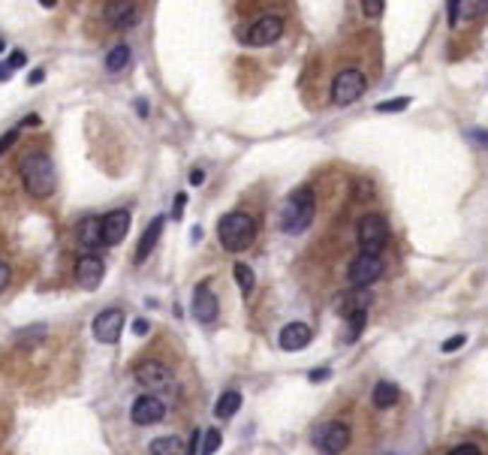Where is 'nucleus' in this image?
Returning a JSON list of instances; mask_svg holds the SVG:
<instances>
[{
  "label": "nucleus",
  "instance_id": "nucleus-1",
  "mask_svg": "<svg viewBox=\"0 0 488 455\" xmlns=\"http://www.w3.org/2000/svg\"><path fill=\"white\" fill-rule=\"evenodd\" d=\"M21 184L33 199H45L54 193V163L52 157H45L42 151H33L21 157Z\"/></svg>",
  "mask_w": 488,
  "mask_h": 455
},
{
  "label": "nucleus",
  "instance_id": "nucleus-2",
  "mask_svg": "<svg viewBox=\"0 0 488 455\" xmlns=\"http://www.w3.org/2000/svg\"><path fill=\"white\" fill-rule=\"evenodd\" d=\"M218 235H220L223 250H230V254H242V250H247L254 244L256 220L251 218V214H244V211H230V214H223V218H220Z\"/></svg>",
  "mask_w": 488,
  "mask_h": 455
},
{
  "label": "nucleus",
  "instance_id": "nucleus-3",
  "mask_svg": "<svg viewBox=\"0 0 488 455\" xmlns=\"http://www.w3.org/2000/svg\"><path fill=\"white\" fill-rule=\"evenodd\" d=\"M314 211H316L314 190L311 187L296 190L287 202H283V208H280V230L287 232V235L304 232L311 226V220H314Z\"/></svg>",
  "mask_w": 488,
  "mask_h": 455
},
{
  "label": "nucleus",
  "instance_id": "nucleus-4",
  "mask_svg": "<svg viewBox=\"0 0 488 455\" xmlns=\"http://www.w3.org/2000/svg\"><path fill=\"white\" fill-rule=\"evenodd\" d=\"M359 247L362 254H371V256H380L386 242H389V223H386L380 214H365L359 220Z\"/></svg>",
  "mask_w": 488,
  "mask_h": 455
},
{
  "label": "nucleus",
  "instance_id": "nucleus-5",
  "mask_svg": "<svg viewBox=\"0 0 488 455\" xmlns=\"http://www.w3.org/2000/svg\"><path fill=\"white\" fill-rule=\"evenodd\" d=\"M314 447L323 455H340L350 447V428L347 422H326L314 431Z\"/></svg>",
  "mask_w": 488,
  "mask_h": 455
},
{
  "label": "nucleus",
  "instance_id": "nucleus-6",
  "mask_svg": "<svg viewBox=\"0 0 488 455\" xmlns=\"http://www.w3.org/2000/svg\"><path fill=\"white\" fill-rule=\"evenodd\" d=\"M365 94V76H362L359 70H344L335 76L332 82V100L338 106H350L356 103V100Z\"/></svg>",
  "mask_w": 488,
  "mask_h": 455
},
{
  "label": "nucleus",
  "instance_id": "nucleus-7",
  "mask_svg": "<svg viewBox=\"0 0 488 455\" xmlns=\"http://www.w3.org/2000/svg\"><path fill=\"white\" fill-rule=\"evenodd\" d=\"M133 374H136V383L148 389V395L151 392H163V389H169V386H172V371H169L163 362H157V359L139 362Z\"/></svg>",
  "mask_w": 488,
  "mask_h": 455
},
{
  "label": "nucleus",
  "instance_id": "nucleus-8",
  "mask_svg": "<svg viewBox=\"0 0 488 455\" xmlns=\"http://www.w3.org/2000/svg\"><path fill=\"white\" fill-rule=\"evenodd\" d=\"M383 256H371V254H359L353 263H350V268H347V278H350V283H353L356 290H365L368 283H374L380 275H383Z\"/></svg>",
  "mask_w": 488,
  "mask_h": 455
},
{
  "label": "nucleus",
  "instance_id": "nucleus-9",
  "mask_svg": "<svg viewBox=\"0 0 488 455\" xmlns=\"http://www.w3.org/2000/svg\"><path fill=\"white\" fill-rule=\"evenodd\" d=\"M124 323H127V317H124L121 308H106L94 317V326L90 329H94V338L100 344H115L124 332Z\"/></svg>",
  "mask_w": 488,
  "mask_h": 455
},
{
  "label": "nucleus",
  "instance_id": "nucleus-10",
  "mask_svg": "<svg viewBox=\"0 0 488 455\" xmlns=\"http://www.w3.org/2000/svg\"><path fill=\"white\" fill-rule=\"evenodd\" d=\"M283 33V18L280 16H263L254 21V28L247 30V42L256 45V49H263V45H271L278 42Z\"/></svg>",
  "mask_w": 488,
  "mask_h": 455
},
{
  "label": "nucleus",
  "instance_id": "nucleus-11",
  "mask_svg": "<svg viewBox=\"0 0 488 455\" xmlns=\"http://www.w3.org/2000/svg\"><path fill=\"white\" fill-rule=\"evenodd\" d=\"M103 278H106V259H103V256L85 254V256L76 263V280L82 283L85 290H97Z\"/></svg>",
  "mask_w": 488,
  "mask_h": 455
},
{
  "label": "nucleus",
  "instance_id": "nucleus-12",
  "mask_svg": "<svg viewBox=\"0 0 488 455\" xmlns=\"http://www.w3.org/2000/svg\"><path fill=\"white\" fill-rule=\"evenodd\" d=\"M130 416H133L136 425H154V422H160V419L166 416V404L157 395H139L133 401Z\"/></svg>",
  "mask_w": 488,
  "mask_h": 455
},
{
  "label": "nucleus",
  "instance_id": "nucleus-13",
  "mask_svg": "<svg viewBox=\"0 0 488 455\" xmlns=\"http://www.w3.org/2000/svg\"><path fill=\"white\" fill-rule=\"evenodd\" d=\"M103 18H106V25L109 28H133L136 21L142 18V6L139 4H106L103 6Z\"/></svg>",
  "mask_w": 488,
  "mask_h": 455
},
{
  "label": "nucleus",
  "instance_id": "nucleus-14",
  "mask_svg": "<svg viewBox=\"0 0 488 455\" xmlns=\"http://www.w3.org/2000/svg\"><path fill=\"white\" fill-rule=\"evenodd\" d=\"M193 317L206 326L218 320V295L211 292L208 283H199V287L193 290Z\"/></svg>",
  "mask_w": 488,
  "mask_h": 455
},
{
  "label": "nucleus",
  "instance_id": "nucleus-15",
  "mask_svg": "<svg viewBox=\"0 0 488 455\" xmlns=\"http://www.w3.org/2000/svg\"><path fill=\"white\" fill-rule=\"evenodd\" d=\"M130 230V211L127 208H118V211H109L103 218V244L106 247H115L124 242V235Z\"/></svg>",
  "mask_w": 488,
  "mask_h": 455
},
{
  "label": "nucleus",
  "instance_id": "nucleus-16",
  "mask_svg": "<svg viewBox=\"0 0 488 455\" xmlns=\"http://www.w3.org/2000/svg\"><path fill=\"white\" fill-rule=\"evenodd\" d=\"M76 242L82 244L88 254H94L97 247H103V220L94 218V214H90V218H82L76 223Z\"/></svg>",
  "mask_w": 488,
  "mask_h": 455
},
{
  "label": "nucleus",
  "instance_id": "nucleus-17",
  "mask_svg": "<svg viewBox=\"0 0 488 455\" xmlns=\"http://www.w3.org/2000/svg\"><path fill=\"white\" fill-rule=\"evenodd\" d=\"M278 344H280V350H287V353L304 350V347L311 344V329L304 326V323H290V326H283Z\"/></svg>",
  "mask_w": 488,
  "mask_h": 455
},
{
  "label": "nucleus",
  "instance_id": "nucleus-18",
  "mask_svg": "<svg viewBox=\"0 0 488 455\" xmlns=\"http://www.w3.org/2000/svg\"><path fill=\"white\" fill-rule=\"evenodd\" d=\"M163 223H166L163 218H154L151 220V226L139 238V244H136V263H145V259H148V254L157 247V238H160V232H163Z\"/></svg>",
  "mask_w": 488,
  "mask_h": 455
},
{
  "label": "nucleus",
  "instance_id": "nucleus-19",
  "mask_svg": "<svg viewBox=\"0 0 488 455\" xmlns=\"http://www.w3.org/2000/svg\"><path fill=\"white\" fill-rule=\"evenodd\" d=\"M371 401H374V407H380V410H386V407H392L395 401H398V386L389 383V380H380L377 386H374Z\"/></svg>",
  "mask_w": 488,
  "mask_h": 455
},
{
  "label": "nucleus",
  "instance_id": "nucleus-20",
  "mask_svg": "<svg viewBox=\"0 0 488 455\" xmlns=\"http://www.w3.org/2000/svg\"><path fill=\"white\" fill-rule=\"evenodd\" d=\"M485 13V4H473V0H452L449 4V25H458V18H470V16H480Z\"/></svg>",
  "mask_w": 488,
  "mask_h": 455
},
{
  "label": "nucleus",
  "instance_id": "nucleus-21",
  "mask_svg": "<svg viewBox=\"0 0 488 455\" xmlns=\"http://www.w3.org/2000/svg\"><path fill=\"white\" fill-rule=\"evenodd\" d=\"M148 449H151V455H187L184 443H181V437H175V435L151 440V447H148Z\"/></svg>",
  "mask_w": 488,
  "mask_h": 455
},
{
  "label": "nucleus",
  "instance_id": "nucleus-22",
  "mask_svg": "<svg viewBox=\"0 0 488 455\" xmlns=\"http://www.w3.org/2000/svg\"><path fill=\"white\" fill-rule=\"evenodd\" d=\"M368 302H371V292H368V290H356V292H350L347 299H344V305H340V317L347 320L350 314L368 311Z\"/></svg>",
  "mask_w": 488,
  "mask_h": 455
},
{
  "label": "nucleus",
  "instance_id": "nucleus-23",
  "mask_svg": "<svg viewBox=\"0 0 488 455\" xmlns=\"http://www.w3.org/2000/svg\"><path fill=\"white\" fill-rule=\"evenodd\" d=\"M238 407H242V395L238 392H223L220 398H218V407H214V416L218 419H230V416H235L238 413Z\"/></svg>",
  "mask_w": 488,
  "mask_h": 455
},
{
  "label": "nucleus",
  "instance_id": "nucleus-24",
  "mask_svg": "<svg viewBox=\"0 0 488 455\" xmlns=\"http://www.w3.org/2000/svg\"><path fill=\"white\" fill-rule=\"evenodd\" d=\"M127 64H130V45L127 42H118L115 49L106 54V70L109 73H121Z\"/></svg>",
  "mask_w": 488,
  "mask_h": 455
},
{
  "label": "nucleus",
  "instance_id": "nucleus-25",
  "mask_svg": "<svg viewBox=\"0 0 488 455\" xmlns=\"http://www.w3.org/2000/svg\"><path fill=\"white\" fill-rule=\"evenodd\" d=\"M232 275H235V283H238V290H242V295H251L254 292L256 278H254V268L251 266H247V263H235Z\"/></svg>",
  "mask_w": 488,
  "mask_h": 455
},
{
  "label": "nucleus",
  "instance_id": "nucleus-26",
  "mask_svg": "<svg viewBox=\"0 0 488 455\" xmlns=\"http://www.w3.org/2000/svg\"><path fill=\"white\" fill-rule=\"evenodd\" d=\"M368 323V311H359V314H350L347 317V341H356L362 335V329Z\"/></svg>",
  "mask_w": 488,
  "mask_h": 455
},
{
  "label": "nucleus",
  "instance_id": "nucleus-27",
  "mask_svg": "<svg viewBox=\"0 0 488 455\" xmlns=\"http://www.w3.org/2000/svg\"><path fill=\"white\" fill-rule=\"evenodd\" d=\"M220 447V428H208L206 437H202V452L199 455H214Z\"/></svg>",
  "mask_w": 488,
  "mask_h": 455
},
{
  "label": "nucleus",
  "instance_id": "nucleus-28",
  "mask_svg": "<svg viewBox=\"0 0 488 455\" xmlns=\"http://www.w3.org/2000/svg\"><path fill=\"white\" fill-rule=\"evenodd\" d=\"M362 13L371 16V18H380L386 13V4L383 0H365V4H362Z\"/></svg>",
  "mask_w": 488,
  "mask_h": 455
},
{
  "label": "nucleus",
  "instance_id": "nucleus-29",
  "mask_svg": "<svg viewBox=\"0 0 488 455\" xmlns=\"http://www.w3.org/2000/svg\"><path fill=\"white\" fill-rule=\"evenodd\" d=\"M407 106H410V100H407V97H398V100H386V103H380L377 112H404Z\"/></svg>",
  "mask_w": 488,
  "mask_h": 455
},
{
  "label": "nucleus",
  "instance_id": "nucleus-30",
  "mask_svg": "<svg viewBox=\"0 0 488 455\" xmlns=\"http://www.w3.org/2000/svg\"><path fill=\"white\" fill-rule=\"evenodd\" d=\"M464 344H468V338H464V335H452V338H446V341H444V353H452V350H461Z\"/></svg>",
  "mask_w": 488,
  "mask_h": 455
},
{
  "label": "nucleus",
  "instance_id": "nucleus-31",
  "mask_svg": "<svg viewBox=\"0 0 488 455\" xmlns=\"http://www.w3.org/2000/svg\"><path fill=\"white\" fill-rule=\"evenodd\" d=\"M16 139H18V130H9V133L4 136V139H0V157H4V154L9 151V148H13Z\"/></svg>",
  "mask_w": 488,
  "mask_h": 455
},
{
  "label": "nucleus",
  "instance_id": "nucleus-32",
  "mask_svg": "<svg viewBox=\"0 0 488 455\" xmlns=\"http://www.w3.org/2000/svg\"><path fill=\"white\" fill-rule=\"evenodd\" d=\"M449 455H482L480 447H473V443H461V447H456Z\"/></svg>",
  "mask_w": 488,
  "mask_h": 455
},
{
  "label": "nucleus",
  "instance_id": "nucleus-33",
  "mask_svg": "<svg viewBox=\"0 0 488 455\" xmlns=\"http://www.w3.org/2000/svg\"><path fill=\"white\" fill-rule=\"evenodd\" d=\"M9 278H13V271H9V266L0 259V292H4L9 287Z\"/></svg>",
  "mask_w": 488,
  "mask_h": 455
},
{
  "label": "nucleus",
  "instance_id": "nucleus-34",
  "mask_svg": "<svg viewBox=\"0 0 488 455\" xmlns=\"http://www.w3.org/2000/svg\"><path fill=\"white\" fill-rule=\"evenodd\" d=\"M25 61H28V58H25V52H13V54H9V61H6V64H9V70H18V66H25Z\"/></svg>",
  "mask_w": 488,
  "mask_h": 455
},
{
  "label": "nucleus",
  "instance_id": "nucleus-35",
  "mask_svg": "<svg viewBox=\"0 0 488 455\" xmlns=\"http://www.w3.org/2000/svg\"><path fill=\"white\" fill-rule=\"evenodd\" d=\"M184 202H187V196H184V193H178V196H175V211H172L175 220L181 218V214H184V211H181V208H184Z\"/></svg>",
  "mask_w": 488,
  "mask_h": 455
},
{
  "label": "nucleus",
  "instance_id": "nucleus-36",
  "mask_svg": "<svg viewBox=\"0 0 488 455\" xmlns=\"http://www.w3.org/2000/svg\"><path fill=\"white\" fill-rule=\"evenodd\" d=\"M328 377H332V371H328V368H320V371H311V380H314V383H323V380H328Z\"/></svg>",
  "mask_w": 488,
  "mask_h": 455
},
{
  "label": "nucleus",
  "instance_id": "nucleus-37",
  "mask_svg": "<svg viewBox=\"0 0 488 455\" xmlns=\"http://www.w3.org/2000/svg\"><path fill=\"white\" fill-rule=\"evenodd\" d=\"M148 329H151L148 320H136V323H133V332H136V335H148Z\"/></svg>",
  "mask_w": 488,
  "mask_h": 455
},
{
  "label": "nucleus",
  "instance_id": "nucleus-38",
  "mask_svg": "<svg viewBox=\"0 0 488 455\" xmlns=\"http://www.w3.org/2000/svg\"><path fill=\"white\" fill-rule=\"evenodd\" d=\"M202 181H206V172H202V169H193V172H190V184L196 187V184H202Z\"/></svg>",
  "mask_w": 488,
  "mask_h": 455
},
{
  "label": "nucleus",
  "instance_id": "nucleus-39",
  "mask_svg": "<svg viewBox=\"0 0 488 455\" xmlns=\"http://www.w3.org/2000/svg\"><path fill=\"white\" fill-rule=\"evenodd\" d=\"M13 78V70H9V64H0V82H9Z\"/></svg>",
  "mask_w": 488,
  "mask_h": 455
},
{
  "label": "nucleus",
  "instance_id": "nucleus-40",
  "mask_svg": "<svg viewBox=\"0 0 488 455\" xmlns=\"http://www.w3.org/2000/svg\"><path fill=\"white\" fill-rule=\"evenodd\" d=\"M473 139H476V142H480L482 148H488V133H482V130H476V133H473Z\"/></svg>",
  "mask_w": 488,
  "mask_h": 455
},
{
  "label": "nucleus",
  "instance_id": "nucleus-41",
  "mask_svg": "<svg viewBox=\"0 0 488 455\" xmlns=\"http://www.w3.org/2000/svg\"><path fill=\"white\" fill-rule=\"evenodd\" d=\"M40 82H42V70H37V73L30 76V85H40Z\"/></svg>",
  "mask_w": 488,
  "mask_h": 455
},
{
  "label": "nucleus",
  "instance_id": "nucleus-42",
  "mask_svg": "<svg viewBox=\"0 0 488 455\" xmlns=\"http://www.w3.org/2000/svg\"><path fill=\"white\" fill-rule=\"evenodd\" d=\"M136 109H139L142 115H148V103H145V100H139V103H136Z\"/></svg>",
  "mask_w": 488,
  "mask_h": 455
},
{
  "label": "nucleus",
  "instance_id": "nucleus-43",
  "mask_svg": "<svg viewBox=\"0 0 488 455\" xmlns=\"http://www.w3.org/2000/svg\"><path fill=\"white\" fill-rule=\"evenodd\" d=\"M4 45H6V42H4V40H0V52H4Z\"/></svg>",
  "mask_w": 488,
  "mask_h": 455
}]
</instances>
